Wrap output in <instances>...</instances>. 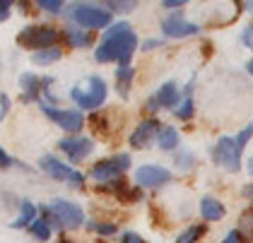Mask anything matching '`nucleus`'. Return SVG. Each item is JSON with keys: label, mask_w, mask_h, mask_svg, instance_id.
<instances>
[{"label": "nucleus", "mask_w": 253, "mask_h": 243, "mask_svg": "<svg viewBox=\"0 0 253 243\" xmlns=\"http://www.w3.org/2000/svg\"><path fill=\"white\" fill-rule=\"evenodd\" d=\"M137 48V37L130 29L128 22H116L111 24V29L104 34L101 43L94 51V58L99 63H121V65H130V56Z\"/></svg>", "instance_id": "obj_1"}, {"label": "nucleus", "mask_w": 253, "mask_h": 243, "mask_svg": "<svg viewBox=\"0 0 253 243\" xmlns=\"http://www.w3.org/2000/svg\"><path fill=\"white\" fill-rule=\"evenodd\" d=\"M58 37V29H53L48 24H29L17 34V43L39 53V51H46V48H56Z\"/></svg>", "instance_id": "obj_2"}, {"label": "nucleus", "mask_w": 253, "mask_h": 243, "mask_svg": "<svg viewBox=\"0 0 253 243\" xmlns=\"http://www.w3.org/2000/svg\"><path fill=\"white\" fill-rule=\"evenodd\" d=\"M210 154H212L214 164L222 166L224 171H229V173H239L241 171V152L236 147V140L229 137V135L219 137L214 142V147L210 150Z\"/></svg>", "instance_id": "obj_3"}, {"label": "nucleus", "mask_w": 253, "mask_h": 243, "mask_svg": "<svg viewBox=\"0 0 253 243\" xmlns=\"http://www.w3.org/2000/svg\"><path fill=\"white\" fill-rule=\"evenodd\" d=\"M70 96L73 101L82 106V109H99L104 101H106V82L101 77H89V84L87 89L84 87H73L70 89Z\"/></svg>", "instance_id": "obj_4"}, {"label": "nucleus", "mask_w": 253, "mask_h": 243, "mask_svg": "<svg viewBox=\"0 0 253 243\" xmlns=\"http://www.w3.org/2000/svg\"><path fill=\"white\" fill-rule=\"evenodd\" d=\"M70 17H73V22L78 27H84V29L111 27V12L104 10V7H97V5H75Z\"/></svg>", "instance_id": "obj_5"}, {"label": "nucleus", "mask_w": 253, "mask_h": 243, "mask_svg": "<svg viewBox=\"0 0 253 243\" xmlns=\"http://www.w3.org/2000/svg\"><path fill=\"white\" fill-rule=\"evenodd\" d=\"M130 166V157L128 154H118V157H109V159H101L92 166V178L101 181V183H111L123 178V171Z\"/></svg>", "instance_id": "obj_6"}, {"label": "nucleus", "mask_w": 253, "mask_h": 243, "mask_svg": "<svg viewBox=\"0 0 253 243\" xmlns=\"http://www.w3.org/2000/svg\"><path fill=\"white\" fill-rule=\"evenodd\" d=\"M39 166L51 176V178H56V181H68L73 188H82L84 186V176L75 171V168H70L68 164H63L58 162L56 157H51V154H46V157H41L39 159Z\"/></svg>", "instance_id": "obj_7"}, {"label": "nucleus", "mask_w": 253, "mask_h": 243, "mask_svg": "<svg viewBox=\"0 0 253 243\" xmlns=\"http://www.w3.org/2000/svg\"><path fill=\"white\" fill-rule=\"evenodd\" d=\"M41 111L46 113L56 125H60L65 132H80V128L84 125V116L78 111V109H68V111H63V109H56V106H51V104H43L39 101Z\"/></svg>", "instance_id": "obj_8"}, {"label": "nucleus", "mask_w": 253, "mask_h": 243, "mask_svg": "<svg viewBox=\"0 0 253 243\" xmlns=\"http://www.w3.org/2000/svg\"><path fill=\"white\" fill-rule=\"evenodd\" d=\"M48 209L58 217V222L63 224V229H78L84 224V212L82 207L70 202V200H53Z\"/></svg>", "instance_id": "obj_9"}, {"label": "nucleus", "mask_w": 253, "mask_h": 243, "mask_svg": "<svg viewBox=\"0 0 253 243\" xmlns=\"http://www.w3.org/2000/svg\"><path fill=\"white\" fill-rule=\"evenodd\" d=\"M171 181V171L157 164H145V166L135 168V183L142 188H159L167 186Z\"/></svg>", "instance_id": "obj_10"}, {"label": "nucleus", "mask_w": 253, "mask_h": 243, "mask_svg": "<svg viewBox=\"0 0 253 243\" xmlns=\"http://www.w3.org/2000/svg\"><path fill=\"white\" fill-rule=\"evenodd\" d=\"M178 104H181V92H178L174 80H169V82H164V84L157 89L155 96H150L147 109H150V111H157V109H176Z\"/></svg>", "instance_id": "obj_11"}, {"label": "nucleus", "mask_w": 253, "mask_h": 243, "mask_svg": "<svg viewBox=\"0 0 253 243\" xmlns=\"http://www.w3.org/2000/svg\"><path fill=\"white\" fill-rule=\"evenodd\" d=\"M58 147L68 154L70 162H82V159H87L92 154L94 142L89 137H63L58 142Z\"/></svg>", "instance_id": "obj_12"}, {"label": "nucleus", "mask_w": 253, "mask_h": 243, "mask_svg": "<svg viewBox=\"0 0 253 243\" xmlns=\"http://www.w3.org/2000/svg\"><path fill=\"white\" fill-rule=\"evenodd\" d=\"M162 32L171 39H186V37H195L200 34V27L193 22H186L181 15H171L162 22Z\"/></svg>", "instance_id": "obj_13"}, {"label": "nucleus", "mask_w": 253, "mask_h": 243, "mask_svg": "<svg viewBox=\"0 0 253 243\" xmlns=\"http://www.w3.org/2000/svg\"><path fill=\"white\" fill-rule=\"evenodd\" d=\"M159 121L157 118H147V121H142V123H137L133 135H130V145L135 147V150H142V147H147L152 140H155V135H159Z\"/></svg>", "instance_id": "obj_14"}, {"label": "nucleus", "mask_w": 253, "mask_h": 243, "mask_svg": "<svg viewBox=\"0 0 253 243\" xmlns=\"http://www.w3.org/2000/svg\"><path fill=\"white\" fill-rule=\"evenodd\" d=\"M51 82V77H39L34 75V73H24L20 77V84L22 89H24V96H22V101H39V92L41 89H46V84Z\"/></svg>", "instance_id": "obj_15"}, {"label": "nucleus", "mask_w": 253, "mask_h": 243, "mask_svg": "<svg viewBox=\"0 0 253 243\" xmlns=\"http://www.w3.org/2000/svg\"><path fill=\"white\" fill-rule=\"evenodd\" d=\"M224 214H227V209L224 205L212 198V195H205L203 200H200V217L205 219V222H219V219H224Z\"/></svg>", "instance_id": "obj_16"}, {"label": "nucleus", "mask_w": 253, "mask_h": 243, "mask_svg": "<svg viewBox=\"0 0 253 243\" xmlns=\"http://www.w3.org/2000/svg\"><path fill=\"white\" fill-rule=\"evenodd\" d=\"M178 130H176L174 125H164L162 130H159V135H157V145H159V150L164 152H174L176 147H178Z\"/></svg>", "instance_id": "obj_17"}, {"label": "nucleus", "mask_w": 253, "mask_h": 243, "mask_svg": "<svg viewBox=\"0 0 253 243\" xmlns=\"http://www.w3.org/2000/svg\"><path fill=\"white\" fill-rule=\"evenodd\" d=\"M20 207H22V212H20V217L12 222V229H27V226H32L34 222H37V214H39V209L32 205L29 200H22Z\"/></svg>", "instance_id": "obj_18"}, {"label": "nucleus", "mask_w": 253, "mask_h": 243, "mask_svg": "<svg viewBox=\"0 0 253 243\" xmlns=\"http://www.w3.org/2000/svg\"><path fill=\"white\" fill-rule=\"evenodd\" d=\"M63 37L68 41V46H73V48H84V46L92 43V37H89L87 32H82L80 27H68Z\"/></svg>", "instance_id": "obj_19"}, {"label": "nucleus", "mask_w": 253, "mask_h": 243, "mask_svg": "<svg viewBox=\"0 0 253 243\" xmlns=\"http://www.w3.org/2000/svg\"><path fill=\"white\" fill-rule=\"evenodd\" d=\"M130 80H133V68H130V65H118L116 68V89L123 99L128 96V84H130Z\"/></svg>", "instance_id": "obj_20"}, {"label": "nucleus", "mask_w": 253, "mask_h": 243, "mask_svg": "<svg viewBox=\"0 0 253 243\" xmlns=\"http://www.w3.org/2000/svg\"><path fill=\"white\" fill-rule=\"evenodd\" d=\"M205 231H208L205 224H193V226H188V229H186V231H183L174 243H198L203 236H205Z\"/></svg>", "instance_id": "obj_21"}, {"label": "nucleus", "mask_w": 253, "mask_h": 243, "mask_svg": "<svg viewBox=\"0 0 253 243\" xmlns=\"http://www.w3.org/2000/svg\"><path fill=\"white\" fill-rule=\"evenodd\" d=\"M239 231L246 241H253V205L241 214V222H239Z\"/></svg>", "instance_id": "obj_22"}, {"label": "nucleus", "mask_w": 253, "mask_h": 243, "mask_svg": "<svg viewBox=\"0 0 253 243\" xmlns=\"http://www.w3.org/2000/svg\"><path fill=\"white\" fill-rule=\"evenodd\" d=\"M60 48H46V51H39V53H34V63L37 65H51V63H56L60 60Z\"/></svg>", "instance_id": "obj_23"}, {"label": "nucleus", "mask_w": 253, "mask_h": 243, "mask_svg": "<svg viewBox=\"0 0 253 243\" xmlns=\"http://www.w3.org/2000/svg\"><path fill=\"white\" fill-rule=\"evenodd\" d=\"M29 231H32V236L39 239V241H48V239H51V226H48L46 219H37L34 224L29 226Z\"/></svg>", "instance_id": "obj_24"}, {"label": "nucleus", "mask_w": 253, "mask_h": 243, "mask_svg": "<svg viewBox=\"0 0 253 243\" xmlns=\"http://www.w3.org/2000/svg\"><path fill=\"white\" fill-rule=\"evenodd\" d=\"M193 113H195L193 99H183V101L174 109V116L176 118H181V121H191V118H193Z\"/></svg>", "instance_id": "obj_25"}, {"label": "nucleus", "mask_w": 253, "mask_h": 243, "mask_svg": "<svg viewBox=\"0 0 253 243\" xmlns=\"http://www.w3.org/2000/svg\"><path fill=\"white\" fill-rule=\"evenodd\" d=\"M251 137H253V121L246 125V128H241V130H239V135L234 137V140H236V147H239V152L246 150V145L251 142Z\"/></svg>", "instance_id": "obj_26"}, {"label": "nucleus", "mask_w": 253, "mask_h": 243, "mask_svg": "<svg viewBox=\"0 0 253 243\" xmlns=\"http://www.w3.org/2000/svg\"><path fill=\"white\" fill-rule=\"evenodd\" d=\"M176 166L183 168V171L193 168L195 166V154L193 152H178V154H176Z\"/></svg>", "instance_id": "obj_27"}, {"label": "nucleus", "mask_w": 253, "mask_h": 243, "mask_svg": "<svg viewBox=\"0 0 253 243\" xmlns=\"http://www.w3.org/2000/svg\"><path fill=\"white\" fill-rule=\"evenodd\" d=\"M87 226H89L92 231L101 234V236H114V234H116V224H99V222H89Z\"/></svg>", "instance_id": "obj_28"}, {"label": "nucleus", "mask_w": 253, "mask_h": 243, "mask_svg": "<svg viewBox=\"0 0 253 243\" xmlns=\"http://www.w3.org/2000/svg\"><path fill=\"white\" fill-rule=\"evenodd\" d=\"M37 7H43L46 12L58 15L60 10H63V2H60V0H39V2H37Z\"/></svg>", "instance_id": "obj_29"}, {"label": "nucleus", "mask_w": 253, "mask_h": 243, "mask_svg": "<svg viewBox=\"0 0 253 243\" xmlns=\"http://www.w3.org/2000/svg\"><path fill=\"white\" fill-rule=\"evenodd\" d=\"M241 43L246 46V48H253V24H249V27H244V32H241Z\"/></svg>", "instance_id": "obj_30"}, {"label": "nucleus", "mask_w": 253, "mask_h": 243, "mask_svg": "<svg viewBox=\"0 0 253 243\" xmlns=\"http://www.w3.org/2000/svg\"><path fill=\"white\" fill-rule=\"evenodd\" d=\"M222 243H246V239L241 236V231H239V229H234V231H229V234L222 239Z\"/></svg>", "instance_id": "obj_31"}, {"label": "nucleus", "mask_w": 253, "mask_h": 243, "mask_svg": "<svg viewBox=\"0 0 253 243\" xmlns=\"http://www.w3.org/2000/svg\"><path fill=\"white\" fill-rule=\"evenodd\" d=\"M109 7L121 10V12H128V10H133V7H135V2H109Z\"/></svg>", "instance_id": "obj_32"}, {"label": "nucleus", "mask_w": 253, "mask_h": 243, "mask_svg": "<svg viewBox=\"0 0 253 243\" xmlns=\"http://www.w3.org/2000/svg\"><path fill=\"white\" fill-rule=\"evenodd\" d=\"M10 7H12V2H10V0H2V2H0V22L10 17Z\"/></svg>", "instance_id": "obj_33"}, {"label": "nucleus", "mask_w": 253, "mask_h": 243, "mask_svg": "<svg viewBox=\"0 0 253 243\" xmlns=\"http://www.w3.org/2000/svg\"><path fill=\"white\" fill-rule=\"evenodd\" d=\"M186 2L183 0H164L162 2V7H167V10H178V7H183Z\"/></svg>", "instance_id": "obj_34"}, {"label": "nucleus", "mask_w": 253, "mask_h": 243, "mask_svg": "<svg viewBox=\"0 0 253 243\" xmlns=\"http://www.w3.org/2000/svg\"><path fill=\"white\" fill-rule=\"evenodd\" d=\"M123 243H145V239H140L137 234L128 231V234H123Z\"/></svg>", "instance_id": "obj_35"}, {"label": "nucleus", "mask_w": 253, "mask_h": 243, "mask_svg": "<svg viewBox=\"0 0 253 243\" xmlns=\"http://www.w3.org/2000/svg\"><path fill=\"white\" fill-rule=\"evenodd\" d=\"M10 164H12V159H10V154H7V152L2 150V147H0V168H7L10 166Z\"/></svg>", "instance_id": "obj_36"}, {"label": "nucleus", "mask_w": 253, "mask_h": 243, "mask_svg": "<svg viewBox=\"0 0 253 243\" xmlns=\"http://www.w3.org/2000/svg\"><path fill=\"white\" fill-rule=\"evenodd\" d=\"M241 195H244L246 200H253V183H246V186L241 188Z\"/></svg>", "instance_id": "obj_37"}, {"label": "nucleus", "mask_w": 253, "mask_h": 243, "mask_svg": "<svg viewBox=\"0 0 253 243\" xmlns=\"http://www.w3.org/2000/svg\"><path fill=\"white\" fill-rule=\"evenodd\" d=\"M157 46H162V41H159V39H147L142 48H145V51H150V48H157Z\"/></svg>", "instance_id": "obj_38"}, {"label": "nucleus", "mask_w": 253, "mask_h": 243, "mask_svg": "<svg viewBox=\"0 0 253 243\" xmlns=\"http://www.w3.org/2000/svg\"><path fill=\"white\" fill-rule=\"evenodd\" d=\"M246 171H249V176H253V157L246 159Z\"/></svg>", "instance_id": "obj_39"}, {"label": "nucleus", "mask_w": 253, "mask_h": 243, "mask_svg": "<svg viewBox=\"0 0 253 243\" xmlns=\"http://www.w3.org/2000/svg\"><path fill=\"white\" fill-rule=\"evenodd\" d=\"M246 70H249V75L253 77V58H251V60H249V63H246Z\"/></svg>", "instance_id": "obj_40"}, {"label": "nucleus", "mask_w": 253, "mask_h": 243, "mask_svg": "<svg viewBox=\"0 0 253 243\" xmlns=\"http://www.w3.org/2000/svg\"><path fill=\"white\" fill-rule=\"evenodd\" d=\"M246 10H249V12H253V2H246Z\"/></svg>", "instance_id": "obj_41"}]
</instances>
